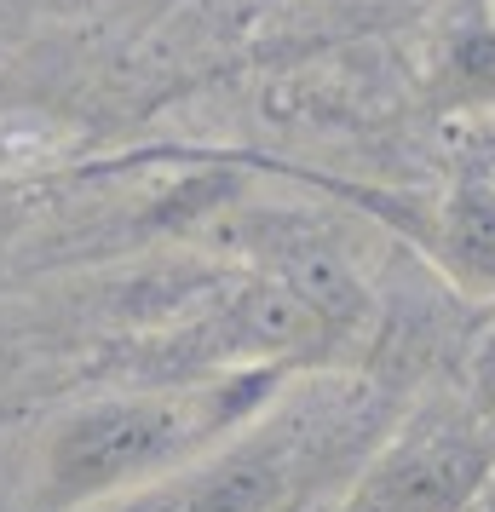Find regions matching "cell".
<instances>
[{
    "mask_svg": "<svg viewBox=\"0 0 495 512\" xmlns=\"http://www.w3.org/2000/svg\"><path fill=\"white\" fill-rule=\"evenodd\" d=\"M179 443H185V415L179 409H150V403L104 409L87 426H75V438L64 443V478L75 489L121 484L144 466L167 461Z\"/></svg>",
    "mask_w": 495,
    "mask_h": 512,
    "instance_id": "2",
    "label": "cell"
},
{
    "mask_svg": "<svg viewBox=\"0 0 495 512\" xmlns=\"http://www.w3.org/2000/svg\"><path fill=\"white\" fill-rule=\"evenodd\" d=\"M288 461L277 449H242L185 495V512H277L288 495Z\"/></svg>",
    "mask_w": 495,
    "mask_h": 512,
    "instance_id": "3",
    "label": "cell"
},
{
    "mask_svg": "<svg viewBox=\"0 0 495 512\" xmlns=\"http://www.w3.org/2000/svg\"><path fill=\"white\" fill-rule=\"evenodd\" d=\"M444 259L478 288H495V190H461L444 208Z\"/></svg>",
    "mask_w": 495,
    "mask_h": 512,
    "instance_id": "4",
    "label": "cell"
},
{
    "mask_svg": "<svg viewBox=\"0 0 495 512\" xmlns=\"http://www.w3.org/2000/svg\"><path fill=\"white\" fill-rule=\"evenodd\" d=\"M495 466V420L426 415L380 455L363 484L352 489L346 512H461L484 489Z\"/></svg>",
    "mask_w": 495,
    "mask_h": 512,
    "instance_id": "1",
    "label": "cell"
}]
</instances>
